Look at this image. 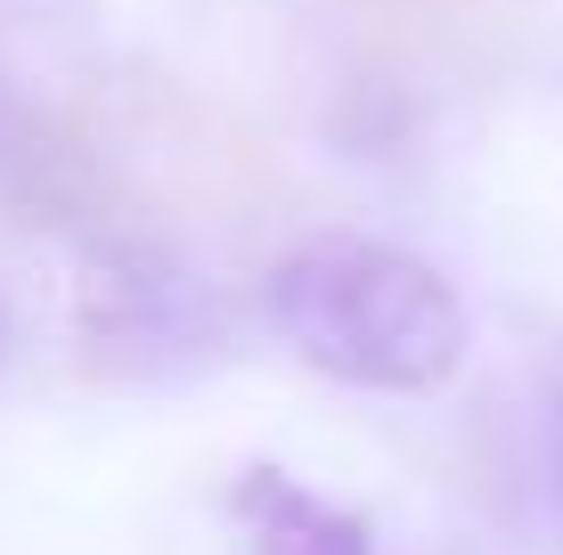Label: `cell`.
Listing matches in <instances>:
<instances>
[{
  "label": "cell",
  "mask_w": 563,
  "mask_h": 555,
  "mask_svg": "<svg viewBox=\"0 0 563 555\" xmlns=\"http://www.w3.org/2000/svg\"><path fill=\"white\" fill-rule=\"evenodd\" d=\"M269 328L360 392H441L465 368V302L433 262L376 237H319L269 270Z\"/></svg>",
  "instance_id": "1"
},
{
  "label": "cell",
  "mask_w": 563,
  "mask_h": 555,
  "mask_svg": "<svg viewBox=\"0 0 563 555\" xmlns=\"http://www.w3.org/2000/svg\"><path fill=\"white\" fill-rule=\"evenodd\" d=\"M238 523H245V555H376L360 514L327 507L319 490H302L278 466H245Z\"/></svg>",
  "instance_id": "2"
},
{
  "label": "cell",
  "mask_w": 563,
  "mask_h": 555,
  "mask_svg": "<svg viewBox=\"0 0 563 555\" xmlns=\"http://www.w3.org/2000/svg\"><path fill=\"white\" fill-rule=\"evenodd\" d=\"M548 499H555V531H563V385L548 400Z\"/></svg>",
  "instance_id": "3"
},
{
  "label": "cell",
  "mask_w": 563,
  "mask_h": 555,
  "mask_svg": "<svg viewBox=\"0 0 563 555\" xmlns=\"http://www.w3.org/2000/svg\"><path fill=\"white\" fill-rule=\"evenodd\" d=\"M0 343H9V319H0Z\"/></svg>",
  "instance_id": "4"
}]
</instances>
